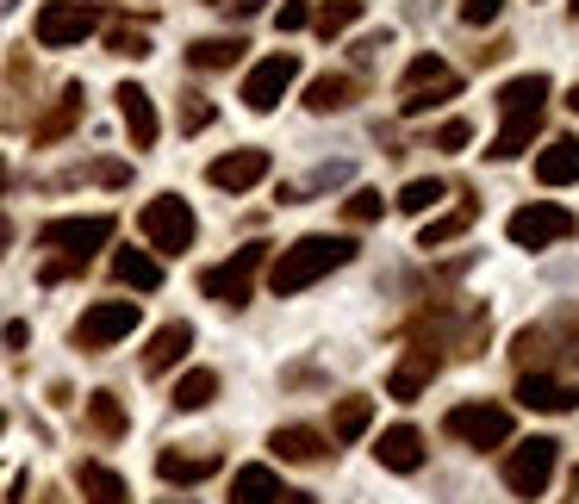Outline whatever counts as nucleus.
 <instances>
[{"label":"nucleus","instance_id":"f257e3e1","mask_svg":"<svg viewBox=\"0 0 579 504\" xmlns=\"http://www.w3.org/2000/svg\"><path fill=\"white\" fill-rule=\"evenodd\" d=\"M343 262H356V236H299V243H287L281 255H274V269H268V293L274 300H293V293H306L312 281H325L330 269H343Z\"/></svg>","mask_w":579,"mask_h":504},{"label":"nucleus","instance_id":"f03ea898","mask_svg":"<svg viewBox=\"0 0 579 504\" xmlns=\"http://www.w3.org/2000/svg\"><path fill=\"white\" fill-rule=\"evenodd\" d=\"M143 236H150V250L162 255H181L193 250V236H200V219H193V205L181 200V193H157V200L143 205Z\"/></svg>","mask_w":579,"mask_h":504},{"label":"nucleus","instance_id":"7ed1b4c3","mask_svg":"<svg viewBox=\"0 0 579 504\" xmlns=\"http://www.w3.org/2000/svg\"><path fill=\"white\" fill-rule=\"evenodd\" d=\"M555 461H561V442H555V436L517 442L511 455H505V486H511L517 498H542L548 480H555Z\"/></svg>","mask_w":579,"mask_h":504},{"label":"nucleus","instance_id":"20e7f679","mask_svg":"<svg viewBox=\"0 0 579 504\" xmlns=\"http://www.w3.org/2000/svg\"><path fill=\"white\" fill-rule=\"evenodd\" d=\"M138 331V300H100L81 312L76 324V349L81 355H107L112 343H126V336Z\"/></svg>","mask_w":579,"mask_h":504},{"label":"nucleus","instance_id":"39448f33","mask_svg":"<svg viewBox=\"0 0 579 504\" xmlns=\"http://www.w3.org/2000/svg\"><path fill=\"white\" fill-rule=\"evenodd\" d=\"M511 243L517 250H548V243H567V236L579 231V219L567 212V205H555V200H530L523 212H511Z\"/></svg>","mask_w":579,"mask_h":504},{"label":"nucleus","instance_id":"423d86ee","mask_svg":"<svg viewBox=\"0 0 579 504\" xmlns=\"http://www.w3.org/2000/svg\"><path fill=\"white\" fill-rule=\"evenodd\" d=\"M262 255H268V243H243L231 262L200 274V293L219 300V305H250V281H256V269H262Z\"/></svg>","mask_w":579,"mask_h":504},{"label":"nucleus","instance_id":"0eeeda50","mask_svg":"<svg viewBox=\"0 0 579 504\" xmlns=\"http://www.w3.org/2000/svg\"><path fill=\"white\" fill-rule=\"evenodd\" d=\"M38 243H44V250H69V262H88L94 250H107V243H112V212H88V219H50L44 231H38Z\"/></svg>","mask_w":579,"mask_h":504},{"label":"nucleus","instance_id":"6e6552de","mask_svg":"<svg viewBox=\"0 0 579 504\" xmlns=\"http://www.w3.org/2000/svg\"><path fill=\"white\" fill-rule=\"evenodd\" d=\"M442 430H449L455 442H468V448H505L511 442V411L505 405H455L449 417H442Z\"/></svg>","mask_w":579,"mask_h":504},{"label":"nucleus","instance_id":"1a4fd4ad","mask_svg":"<svg viewBox=\"0 0 579 504\" xmlns=\"http://www.w3.org/2000/svg\"><path fill=\"white\" fill-rule=\"evenodd\" d=\"M293 81H299V57H293V50H274V57H262V63L243 75V107H250V112H274Z\"/></svg>","mask_w":579,"mask_h":504},{"label":"nucleus","instance_id":"9d476101","mask_svg":"<svg viewBox=\"0 0 579 504\" xmlns=\"http://www.w3.org/2000/svg\"><path fill=\"white\" fill-rule=\"evenodd\" d=\"M100 26V7H88V0H50L44 13H38V44L44 50H69L81 44V38Z\"/></svg>","mask_w":579,"mask_h":504},{"label":"nucleus","instance_id":"9b49d317","mask_svg":"<svg viewBox=\"0 0 579 504\" xmlns=\"http://www.w3.org/2000/svg\"><path fill=\"white\" fill-rule=\"evenodd\" d=\"M461 94V75H455L442 57H418V63L406 69V112L418 119L423 107H437V100H455Z\"/></svg>","mask_w":579,"mask_h":504},{"label":"nucleus","instance_id":"f8f14e48","mask_svg":"<svg viewBox=\"0 0 579 504\" xmlns=\"http://www.w3.org/2000/svg\"><path fill=\"white\" fill-rule=\"evenodd\" d=\"M262 174H268V150H231V157L206 162V181L219 193H250Z\"/></svg>","mask_w":579,"mask_h":504},{"label":"nucleus","instance_id":"ddd939ff","mask_svg":"<svg viewBox=\"0 0 579 504\" xmlns=\"http://www.w3.org/2000/svg\"><path fill=\"white\" fill-rule=\"evenodd\" d=\"M517 399H523L530 411H573L579 405V386H573V380L542 374V367H530V374L517 380Z\"/></svg>","mask_w":579,"mask_h":504},{"label":"nucleus","instance_id":"4468645a","mask_svg":"<svg viewBox=\"0 0 579 504\" xmlns=\"http://www.w3.org/2000/svg\"><path fill=\"white\" fill-rule=\"evenodd\" d=\"M423 436L411 424H392V430H380V442H375V461L380 467H392V473H418L423 467Z\"/></svg>","mask_w":579,"mask_h":504},{"label":"nucleus","instance_id":"2eb2a0df","mask_svg":"<svg viewBox=\"0 0 579 504\" xmlns=\"http://www.w3.org/2000/svg\"><path fill=\"white\" fill-rule=\"evenodd\" d=\"M188 349H193V324H181V317H174V324H162V331L150 336V349H143V374H150V380L169 374V367L181 362Z\"/></svg>","mask_w":579,"mask_h":504},{"label":"nucleus","instance_id":"dca6fc26","mask_svg":"<svg viewBox=\"0 0 579 504\" xmlns=\"http://www.w3.org/2000/svg\"><path fill=\"white\" fill-rule=\"evenodd\" d=\"M119 112H126V131H131V150H150V143H157V107H150V94H143L138 81H126V88H119Z\"/></svg>","mask_w":579,"mask_h":504},{"label":"nucleus","instance_id":"f3484780","mask_svg":"<svg viewBox=\"0 0 579 504\" xmlns=\"http://www.w3.org/2000/svg\"><path fill=\"white\" fill-rule=\"evenodd\" d=\"M536 181H542V188H573V181H579V143L573 138L542 143V157H536Z\"/></svg>","mask_w":579,"mask_h":504},{"label":"nucleus","instance_id":"a211bd4d","mask_svg":"<svg viewBox=\"0 0 579 504\" xmlns=\"http://www.w3.org/2000/svg\"><path fill=\"white\" fill-rule=\"evenodd\" d=\"M274 498H287V492H281V473H274V467L250 461V467L231 473V504H274Z\"/></svg>","mask_w":579,"mask_h":504},{"label":"nucleus","instance_id":"6ab92c4d","mask_svg":"<svg viewBox=\"0 0 579 504\" xmlns=\"http://www.w3.org/2000/svg\"><path fill=\"white\" fill-rule=\"evenodd\" d=\"M542 100H548V75H517V81L499 88L505 119H542Z\"/></svg>","mask_w":579,"mask_h":504},{"label":"nucleus","instance_id":"aec40b11","mask_svg":"<svg viewBox=\"0 0 579 504\" xmlns=\"http://www.w3.org/2000/svg\"><path fill=\"white\" fill-rule=\"evenodd\" d=\"M112 281L138 286V293H157V286H162V262L150 250H112Z\"/></svg>","mask_w":579,"mask_h":504},{"label":"nucleus","instance_id":"412c9836","mask_svg":"<svg viewBox=\"0 0 579 504\" xmlns=\"http://www.w3.org/2000/svg\"><path fill=\"white\" fill-rule=\"evenodd\" d=\"M157 473L169 480V486H200V480H212V473H219V455H181V448H162Z\"/></svg>","mask_w":579,"mask_h":504},{"label":"nucleus","instance_id":"4be33fe9","mask_svg":"<svg viewBox=\"0 0 579 504\" xmlns=\"http://www.w3.org/2000/svg\"><path fill=\"white\" fill-rule=\"evenodd\" d=\"M212 399H219V374H212V367H188V374L174 380L169 405H174V411H206Z\"/></svg>","mask_w":579,"mask_h":504},{"label":"nucleus","instance_id":"5701e85b","mask_svg":"<svg viewBox=\"0 0 579 504\" xmlns=\"http://www.w3.org/2000/svg\"><path fill=\"white\" fill-rule=\"evenodd\" d=\"M437 355H430V349H411V362L406 367H399V374H392L387 380V386H392V399H406V405H411V399H418L423 393V386H430V380H437Z\"/></svg>","mask_w":579,"mask_h":504},{"label":"nucleus","instance_id":"b1692460","mask_svg":"<svg viewBox=\"0 0 579 504\" xmlns=\"http://www.w3.org/2000/svg\"><path fill=\"white\" fill-rule=\"evenodd\" d=\"M268 448H274L281 461H318V455H325V436L306 430V424H281L274 436H268Z\"/></svg>","mask_w":579,"mask_h":504},{"label":"nucleus","instance_id":"393cba45","mask_svg":"<svg viewBox=\"0 0 579 504\" xmlns=\"http://www.w3.org/2000/svg\"><path fill=\"white\" fill-rule=\"evenodd\" d=\"M81 492H88V504H126L131 492H126V480H119V473L112 467H100V461H81Z\"/></svg>","mask_w":579,"mask_h":504},{"label":"nucleus","instance_id":"a878e982","mask_svg":"<svg viewBox=\"0 0 579 504\" xmlns=\"http://www.w3.org/2000/svg\"><path fill=\"white\" fill-rule=\"evenodd\" d=\"M243 38H200V44H188V63L193 69H231V63H243Z\"/></svg>","mask_w":579,"mask_h":504},{"label":"nucleus","instance_id":"bb28decb","mask_svg":"<svg viewBox=\"0 0 579 504\" xmlns=\"http://www.w3.org/2000/svg\"><path fill=\"white\" fill-rule=\"evenodd\" d=\"M349 100H356V81L349 75H318L312 88H306V107L312 112H343Z\"/></svg>","mask_w":579,"mask_h":504},{"label":"nucleus","instance_id":"cd10ccee","mask_svg":"<svg viewBox=\"0 0 579 504\" xmlns=\"http://www.w3.org/2000/svg\"><path fill=\"white\" fill-rule=\"evenodd\" d=\"M368 424H375V399H343V405L330 411V430H337V442L368 436Z\"/></svg>","mask_w":579,"mask_h":504},{"label":"nucleus","instance_id":"c85d7f7f","mask_svg":"<svg viewBox=\"0 0 579 504\" xmlns=\"http://www.w3.org/2000/svg\"><path fill=\"white\" fill-rule=\"evenodd\" d=\"M88 424H94L100 436H126L131 417H126V405H119L112 393H94V399H88Z\"/></svg>","mask_w":579,"mask_h":504},{"label":"nucleus","instance_id":"c756f323","mask_svg":"<svg viewBox=\"0 0 579 504\" xmlns=\"http://www.w3.org/2000/svg\"><path fill=\"white\" fill-rule=\"evenodd\" d=\"M76 119H81V88H69V94L57 100V112H50V119H44V125L32 131V138H38V143H57V138H63L69 125H76Z\"/></svg>","mask_w":579,"mask_h":504},{"label":"nucleus","instance_id":"7c9ffc66","mask_svg":"<svg viewBox=\"0 0 579 504\" xmlns=\"http://www.w3.org/2000/svg\"><path fill=\"white\" fill-rule=\"evenodd\" d=\"M356 19H361V0H330V7H318V13H312V26L325 38H337V32H349Z\"/></svg>","mask_w":579,"mask_h":504},{"label":"nucleus","instance_id":"2f4dec72","mask_svg":"<svg viewBox=\"0 0 579 504\" xmlns=\"http://www.w3.org/2000/svg\"><path fill=\"white\" fill-rule=\"evenodd\" d=\"M473 224V205H461V212H449V219H437V224H423V236H418V250H442L449 236H461Z\"/></svg>","mask_w":579,"mask_h":504},{"label":"nucleus","instance_id":"473e14b6","mask_svg":"<svg viewBox=\"0 0 579 504\" xmlns=\"http://www.w3.org/2000/svg\"><path fill=\"white\" fill-rule=\"evenodd\" d=\"M442 193H449V188H442L437 174H430V181H406V188H399V212H411V219H418V212H430Z\"/></svg>","mask_w":579,"mask_h":504},{"label":"nucleus","instance_id":"72a5a7b5","mask_svg":"<svg viewBox=\"0 0 579 504\" xmlns=\"http://www.w3.org/2000/svg\"><path fill=\"white\" fill-rule=\"evenodd\" d=\"M349 174H356L349 162H318V169L306 174V188H299V200H306V193H325V188H343Z\"/></svg>","mask_w":579,"mask_h":504},{"label":"nucleus","instance_id":"f704fd0d","mask_svg":"<svg viewBox=\"0 0 579 504\" xmlns=\"http://www.w3.org/2000/svg\"><path fill=\"white\" fill-rule=\"evenodd\" d=\"M380 205H387V200H380L375 188H356V193H349V200H343V212H349V219H356V224H368V219H380Z\"/></svg>","mask_w":579,"mask_h":504},{"label":"nucleus","instance_id":"c9c22d12","mask_svg":"<svg viewBox=\"0 0 579 504\" xmlns=\"http://www.w3.org/2000/svg\"><path fill=\"white\" fill-rule=\"evenodd\" d=\"M212 125V100L206 94H181V131H206Z\"/></svg>","mask_w":579,"mask_h":504},{"label":"nucleus","instance_id":"e433bc0d","mask_svg":"<svg viewBox=\"0 0 579 504\" xmlns=\"http://www.w3.org/2000/svg\"><path fill=\"white\" fill-rule=\"evenodd\" d=\"M468 138H473L468 119H449V125L437 131V150H468Z\"/></svg>","mask_w":579,"mask_h":504},{"label":"nucleus","instance_id":"4c0bfd02","mask_svg":"<svg viewBox=\"0 0 579 504\" xmlns=\"http://www.w3.org/2000/svg\"><path fill=\"white\" fill-rule=\"evenodd\" d=\"M274 19H281V32H299V26H312V0H287Z\"/></svg>","mask_w":579,"mask_h":504},{"label":"nucleus","instance_id":"58836bf2","mask_svg":"<svg viewBox=\"0 0 579 504\" xmlns=\"http://www.w3.org/2000/svg\"><path fill=\"white\" fill-rule=\"evenodd\" d=\"M499 7H505V0H461V19H468V26H492Z\"/></svg>","mask_w":579,"mask_h":504},{"label":"nucleus","instance_id":"ea45409f","mask_svg":"<svg viewBox=\"0 0 579 504\" xmlns=\"http://www.w3.org/2000/svg\"><path fill=\"white\" fill-rule=\"evenodd\" d=\"M112 57H150V38L143 32H112Z\"/></svg>","mask_w":579,"mask_h":504},{"label":"nucleus","instance_id":"a19ab883","mask_svg":"<svg viewBox=\"0 0 579 504\" xmlns=\"http://www.w3.org/2000/svg\"><path fill=\"white\" fill-rule=\"evenodd\" d=\"M0 336H7V349H26V336H32V324H19V317H13V324H7V331H0Z\"/></svg>","mask_w":579,"mask_h":504},{"label":"nucleus","instance_id":"79ce46f5","mask_svg":"<svg viewBox=\"0 0 579 504\" xmlns=\"http://www.w3.org/2000/svg\"><path fill=\"white\" fill-rule=\"evenodd\" d=\"M7 243H13V224H7V212H0V255H7Z\"/></svg>","mask_w":579,"mask_h":504},{"label":"nucleus","instance_id":"37998d69","mask_svg":"<svg viewBox=\"0 0 579 504\" xmlns=\"http://www.w3.org/2000/svg\"><path fill=\"white\" fill-rule=\"evenodd\" d=\"M256 7H262V0H231V13L243 19V13H256Z\"/></svg>","mask_w":579,"mask_h":504},{"label":"nucleus","instance_id":"c03bdc74","mask_svg":"<svg viewBox=\"0 0 579 504\" xmlns=\"http://www.w3.org/2000/svg\"><path fill=\"white\" fill-rule=\"evenodd\" d=\"M13 7H19V0H0V19H7V13H13Z\"/></svg>","mask_w":579,"mask_h":504},{"label":"nucleus","instance_id":"a18cd8bd","mask_svg":"<svg viewBox=\"0 0 579 504\" xmlns=\"http://www.w3.org/2000/svg\"><path fill=\"white\" fill-rule=\"evenodd\" d=\"M567 107H573V112H579V88H573V94H567Z\"/></svg>","mask_w":579,"mask_h":504},{"label":"nucleus","instance_id":"49530a36","mask_svg":"<svg viewBox=\"0 0 579 504\" xmlns=\"http://www.w3.org/2000/svg\"><path fill=\"white\" fill-rule=\"evenodd\" d=\"M0 188H7V162H0Z\"/></svg>","mask_w":579,"mask_h":504},{"label":"nucleus","instance_id":"de8ad7c7","mask_svg":"<svg viewBox=\"0 0 579 504\" xmlns=\"http://www.w3.org/2000/svg\"><path fill=\"white\" fill-rule=\"evenodd\" d=\"M0 430H7V411H0Z\"/></svg>","mask_w":579,"mask_h":504},{"label":"nucleus","instance_id":"09e8293b","mask_svg":"<svg viewBox=\"0 0 579 504\" xmlns=\"http://www.w3.org/2000/svg\"><path fill=\"white\" fill-rule=\"evenodd\" d=\"M293 504H312V498H293Z\"/></svg>","mask_w":579,"mask_h":504},{"label":"nucleus","instance_id":"8fccbe9b","mask_svg":"<svg viewBox=\"0 0 579 504\" xmlns=\"http://www.w3.org/2000/svg\"><path fill=\"white\" fill-rule=\"evenodd\" d=\"M162 504H174V498H162Z\"/></svg>","mask_w":579,"mask_h":504}]
</instances>
